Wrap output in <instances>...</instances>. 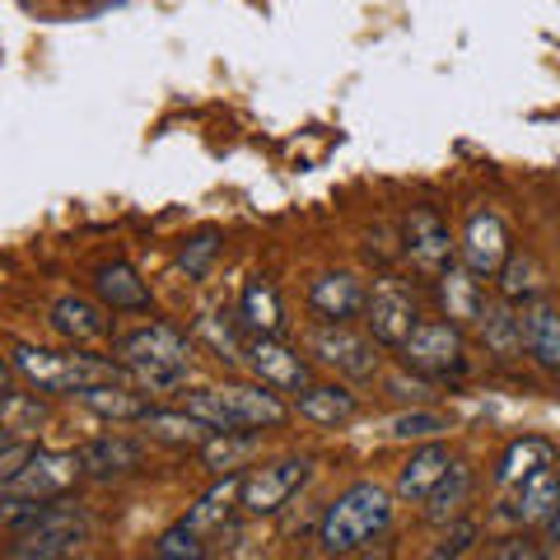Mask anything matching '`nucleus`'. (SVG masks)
<instances>
[{"label": "nucleus", "mask_w": 560, "mask_h": 560, "mask_svg": "<svg viewBox=\"0 0 560 560\" xmlns=\"http://www.w3.org/2000/svg\"><path fill=\"white\" fill-rule=\"evenodd\" d=\"M490 556H495V560H533V556H541V547H537V541H528V537H504V541L490 547Z\"/></svg>", "instance_id": "38"}, {"label": "nucleus", "mask_w": 560, "mask_h": 560, "mask_svg": "<svg viewBox=\"0 0 560 560\" xmlns=\"http://www.w3.org/2000/svg\"><path fill=\"white\" fill-rule=\"evenodd\" d=\"M210 547H206V537L191 528V523H173V528L154 541V556L160 560H201Z\"/></svg>", "instance_id": "33"}, {"label": "nucleus", "mask_w": 560, "mask_h": 560, "mask_svg": "<svg viewBox=\"0 0 560 560\" xmlns=\"http://www.w3.org/2000/svg\"><path fill=\"white\" fill-rule=\"evenodd\" d=\"M117 360L145 393H178L191 374V341L173 327H136L117 337Z\"/></svg>", "instance_id": "3"}, {"label": "nucleus", "mask_w": 560, "mask_h": 560, "mask_svg": "<svg viewBox=\"0 0 560 560\" xmlns=\"http://www.w3.org/2000/svg\"><path fill=\"white\" fill-rule=\"evenodd\" d=\"M471 541H477V523L471 518H453L444 537H440V547H430L434 560H444V556H467L471 551Z\"/></svg>", "instance_id": "35"}, {"label": "nucleus", "mask_w": 560, "mask_h": 560, "mask_svg": "<svg viewBox=\"0 0 560 560\" xmlns=\"http://www.w3.org/2000/svg\"><path fill=\"white\" fill-rule=\"evenodd\" d=\"M463 261L477 276H500V267L510 261V230L495 210H477L463 230Z\"/></svg>", "instance_id": "15"}, {"label": "nucleus", "mask_w": 560, "mask_h": 560, "mask_svg": "<svg viewBox=\"0 0 560 560\" xmlns=\"http://www.w3.org/2000/svg\"><path fill=\"white\" fill-rule=\"evenodd\" d=\"M75 477H84L80 467V453H47V448H33V458L14 471L10 481H0V495L5 500H57L66 495Z\"/></svg>", "instance_id": "7"}, {"label": "nucleus", "mask_w": 560, "mask_h": 560, "mask_svg": "<svg viewBox=\"0 0 560 560\" xmlns=\"http://www.w3.org/2000/svg\"><path fill=\"white\" fill-rule=\"evenodd\" d=\"M471 467L467 463H453L448 471H444V481L430 490V500H425V518L434 523V528H444V523H453V518H463V510H467V500H471Z\"/></svg>", "instance_id": "26"}, {"label": "nucleus", "mask_w": 560, "mask_h": 560, "mask_svg": "<svg viewBox=\"0 0 560 560\" xmlns=\"http://www.w3.org/2000/svg\"><path fill=\"white\" fill-rule=\"evenodd\" d=\"M220 253V230H201L197 238H187L183 243V253H178V267L191 276V280H201L210 271V261H215Z\"/></svg>", "instance_id": "34"}, {"label": "nucleus", "mask_w": 560, "mask_h": 560, "mask_svg": "<svg viewBox=\"0 0 560 560\" xmlns=\"http://www.w3.org/2000/svg\"><path fill=\"white\" fill-rule=\"evenodd\" d=\"M477 327H481L486 346L495 350L500 360H510V355H518V350H523V323H518V308H514L510 300L486 304V313H481Z\"/></svg>", "instance_id": "30"}, {"label": "nucleus", "mask_w": 560, "mask_h": 560, "mask_svg": "<svg viewBox=\"0 0 560 560\" xmlns=\"http://www.w3.org/2000/svg\"><path fill=\"white\" fill-rule=\"evenodd\" d=\"M401 364L425 378H458L467 374V341L458 323H420L407 346L397 350Z\"/></svg>", "instance_id": "5"}, {"label": "nucleus", "mask_w": 560, "mask_h": 560, "mask_svg": "<svg viewBox=\"0 0 560 560\" xmlns=\"http://www.w3.org/2000/svg\"><path fill=\"white\" fill-rule=\"evenodd\" d=\"M551 463H556V444L541 440V434H523V440H514L510 448H504L495 481L500 486H518L523 477H533V471L551 467Z\"/></svg>", "instance_id": "27"}, {"label": "nucleus", "mask_w": 560, "mask_h": 560, "mask_svg": "<svg viewBox=\"0 0 560 560\" xmlns=\"http://www.w3.org/2000/svg\"><path fill=\"white\" fill-rule=\"evenodd\" d=\"M401 253L411 257V267L440 276L448 261H453V238H448V224L434 215V210H411L407 224H401Z\"/></svg>", "instance_id": "11"}, {"label": "nucleus", "mask_w": 560, "mask_h": 560, "mask_svg": "<svg viewBox=\"0 0 560 560\" xmlns=\"http://www.w3.org/2000/svg\"><path fill=\"white\" fill-rule=\"evenodd\" d=\"M113 5H127V0H113Z\"/></svg>", "instance_id": "41"}, {"label": "nucleus", "mask_w": 560, "mask_h": 560, "mask_svg": "<svg viewBox=\"0 0 560 560\" xmlns=\"http://www.w3.org/2000/svg\"><path fill=\"white\" fill-rule=\"evenodd\" d=\"M103 308H108L103 300L94 304V300H84V294H61V300L51 304V327H57L66 341H75V346L103 341L108 337V318H103Z\"/></svg>", "instance_id": "19"}, {"label": "nucleus", "mask_w": 560, "mask_h": 560, "mask_svg": "<svg viewBox=\"0 0 560 560\" xmlns=\"http://www.w3.org/2000/svg\"><path fill=\"white\" fill-rule=\"evenodd\" d=\"M257 453V434L253 430H215L210 440L201 444V463L224 477V471H238Z\"/></svg>", "instance_id": "28"}, {"label": "nucleus", "mask_w": 560, "mask_h": 560, "mask_svg": "<svg viewBox=\"0 0 560 560\" xmlns=\"http://www.w3.org/2000/svg\"><path fill=\"white\" fill-rule=\"evenodd\" d=\"M308 308L323 323H350L370 308V290H364V280L355 271H327L308 285Z\"/></svg>", "instance_id": "13"}, {"label": "nucleus", "mask_w": 560, "mask_h": 560, "mask_svg": "<svg viewBox=\"0 0 560 560\" xmlns=\"http://www.w3.org/2000/svg\"><path fill=\"white\" fill-rule=\"evenodd\" d=\"M80 401H84V407H90L94 416H103V420H136V425H140V416L150 411V397L121 388V383H98V388L80 393Z\"/></svg>", "instance_id": "29"}, {"label": "nucleus", "mask_w": 560, "mask_h": 560, "mask_svg": "<svg viewBox=\"0 0 560 560\" xmlns=\"http://www.w3.org/2000/svg\"><path fill=\"white\" fill-rule=\"evenodd\" d=\"M560 504V477L551 467H541V471H533V477H523L518 481V495L504 504V518L510 523H523V528H533V523H547L551 518V510Z\"/></svg>", "instance_id": "18"}, {"label": "nucleus", "mask_w": 560, "mask_h": 560, "mask_svg": "<svg viewBox=\"0 0 560 560\" xmlns=\"http://www.w3.org/2000/svg\"><path fill=\"white\" fill-rule=\"evenodd\" d=\"M364 323H370V337L388 350H401L407 337L420 327V308H416V294L401 285V280L383 276L378 285L370 290V308H364Z\"/></svg>", "instance_id": "8"}, {"label": "nucleus", "mask_w": 560, "mask_h": 560, "mask_svg": "<svg viewBox=\"0 0 560 560\" xmlns=\"http://www.w3.org/2000/svg\"><path fill=\"white\" fill-rule=\"evenodd\" d=\"M518 323H523V350L541 370L560 374V308H551L547 300H533L518 308Z\"/></svg>", "instance_id": "17"}, {"label": "nucleus", "mask_w": 560, "mask_h": 560, "mask_svg": "<svg viewBox=\"0 0 560 560\" xmlns=\"http://www.w3.org/2000/svg\"><path fill=\"white\" fill-rule=\"evenodd\" d=\"M238 495H243V477H238V471H224V477L210 486L197 504H191L183 523H191L201 537H220L234 523V500Z\"/></svg>", "instance_id": "21"}, {"label": "nucleus", "mask_w": 560, "mask_h": 560, "mask_svg": "<svg viewBox=\"0 0 560 560\" xmlns=\"http://www.w3.org/2000/svg\"><path fill=\"white\" fill-rule=\"evenodd\" d=\"M187 411H197L215 430H276L290 420V407L267 383H230V388H197L183 397Z\"/></svg>", "instance_id": "4"}, {"label": "nucleus", "mask_w": 560, "mask_h": 560, "mask_svg": "<svg viewBox=\"0 0 560 560\" xmlns=\"http://www.w3.org/2000/svg\"><path fill=\"white\" fill-rule=\"evenodd\" d=\"M434 294H440V308L448 323L471 327L481 323L486 313V290H481V276L467 267V261H448V267L434 276Z\"/></svg>", "instance_id": "14"}, {"label": "nucleus", "mask_w": 560, "mask_h": 560, "mask_svg": "<svg viewBox=\"0 0 560 560\" xmlns=\"http://www.w3.org/2000/svg\"><path fill=\"white\" fill-rule=\"evenodd\" d=\"M393 523V495L378 481L346 486L318 518V551L323 556H355L374 537L388 533Z\"/></svg>", "instance_id": "1"}, {"label": "nucleus", "mask_w": 560, "mask_h": 560, "mask_svg": "<svg viewBox=\"0 0 560 560\" xmlns=\"http://www.w3.org/2000/svg\"><path fill=\"white\" fill-rule=\"evenodd\" d=\"M453 467V458H448V448L444 444H425V448H416L411 453V463L397 471V495L401 500H411V504H425L430 500V490L444 481V471Z\"/></svg>", "instance_id": "23"}, {"label": "nucleus", "mask_w": 560, "mask_h": 560, "mask_svg": "<svg viewBox=\"0 0 560 560\" xmlns=\"http://www.w3.org/2000/svg\"><path fill=\"white\" fill-rule=\"evenodd\" d=\"M84 541H90V518L75 510L61 523H47V528H38V533L14 537L5 547V556L10 560H61V556H75Z\"/></svg>", "instance_id": "12"}, {"label": "nucleus", "mask_w": 560, "mask_h": 560, "mask_svg": "<svg viewBox=\"0 0 560 560\" xmlns=\"http://www.w3.org/2000/svg\"><path fill=\"white\" fill-rule=\"evenodd\" d=\"M238 318L248 331H257V337H280V327H285V308H280V294L271 280H248V290H243L238 300Z\"/></svg>", "instance_id": "25"}, {"label": "nucleus", "mask_w": 560, "mask_h": 560, "mask_svg": "<svg viewBox=\"0 0 560 560\" xmlns=\"http://www.w3.org/2000/svg\"><path fill=\"white\" fill-rule=\"evenodd\" d=\"M500 300H510V304H533V300H541V271H537L533 257L510 253V261L500 267Z\"/></svg>", "instance_id": "31"}, {"label": "nucleus", "mask_w": 560, "mask_h": 560, "mask_svg": "<svg viewBox=\"0 0 560 560\" xmlns=\"http://www.w3.org/2000/svg\"><path fill=\"white\" fill-rule=\"evenodd\" d=\"M308 477H313L308 458H280V463H267V467L248 471V477H243V495H238L243 514H253V518L280 514L308 486Z\"/></svg>", "instance_id": "6"}, {"label": "nucleus", "mask_w": 560, "mask_h": 560, "mask_svg": "<svg viewBox=\"0 0 560 560\" xmlns=\"http://www.w3.org/2000/svg\"><path fill=\"white\" fill-rule=\"evenodd\" d=\"M33 448H38V444H24V440H10L5 448H0V481H10L14 471L33 458Z\"/></svg>", "instance_id": "37"}, {"label": "nucleus", "mask_w": 560, "mask_h": 560, "mask_svg": "<svg viewBox=\"0 0 560 560\" xmlns=\"http://www.w3.org/2000/svg\"><path fill=\"white\" fill-rule=\"evenodd\" d=\"M393 440H407V444H430L440 440V434H448V416L440 411H401L393 425H388Z\"/></svg>", "instance_id": "32"}, {"label": "nucleus", "mask_w": 560, "mask_h": 560, "mask_svg": "<svg viewBox=\"0 0 560 560\" xmlns=\"http://www.w3.org/2000/svg\"><path fill=\"white\" fill-rule=\"evenodd\" d=\"M140 463H145V444L131 440V434H98V440L80 448V467H84V477H94V481L127 477Z\"/></svg>", "instance_id": "16"}, {"label": "nucleus", "mask_w": 560, "mask_h": 560, "mask_svg": "<svg viewBox=\"0 0 560 560\" xmlns=\"http://www.w3.org/2000/svg\"><path fill=\"white\" fill-rule=\"evenodd\" d=\"M140 430L150 434V440H160V444H173V448H201L210 434H215V425L210 420H201L197 411H160V407H150L145 416H140Z\"/></svg>", "instance_id": "22"}, {"label": "nucleus", "mask_w": 560, "mask_h": 560, "mask_svg": "<svg viewBox=\"0 0 560 560\" xmlns=\"http://www.w3.org/2000/svg\"><path fill=\"white\" fill-rule=\"evenodd\" d=\"M378 341L374 337H360V331H350V323H327L318 337H313V355L323 364H331L337 374L346 378H374L378 374Z\"/></svg>", "instance_id": "9"}, {"label": "nucleus", "mask_w": 560, "mask_h": 560, "mask_svg": "<svg viewBox=\"0 0 560 560\" xmlns=\"http://www.w3.org/2000/svg\"><path fill=\"white\" fill-rule=\"evenodd\" d=\"M300 416L313 420V425H346L350 416L360 411V401L350 388H341V383H313V388L300 393Z\"/></svg>", "instance_id": "24"}, {"label": "nucleus", "mask_w": 560, "mask_h": 560, "mask_svg": "<svg viewBox=\"0 0 560 560\" xmlns=\"http://www.w3.org/2000/svg\"><path fill=\"white\" fill-rule=\"evenodd\" d=\"M243 360H248L253 378H261V383H267V388H276V393H294V397H300L304 388H313L308 360L300 355V350H290L285 341H276V337H257Z\"/></svg>", "instance_id": "10"}, {"label": "nucleus", "mask_w": 560, "mask_h": 560, "mask_svg": "<svg viewBox=\"0 0 560 560\" xmlns=\"http://www.w3.org/2000/svg\"><path fill=\"white\" fill-rule=\"evenodd\" d=\"M10 364L33 393H61V397H80L98 388V383H117L127 364H113V360H94V355H80V350H47V346H14L10 350Z\"/></svg>", "instance_id": "2"}, {"label": "nucleus", "mask_w": 560, "mask_h": 560, "mask_svg": "<svg viewBox=\"0 0 560 560\" xmlns=\"http://www.w3.org/2000/svg\"><path fill=\"white\" fill-rule=\"evenodd\" d=\"M94 294L113 313H145L150 308V290H145V280L136 276L131 261H103L94 271Z\"/></svg>", "instance_id": "20"}, {"label": "nucleus", "mask_w": 560, "mask_h": 560, "mask_svg": "<svg viewBox=\"0 0 560 560\" xmlns=\"http://www.w3.org/2000/svg\"><path fill=\"white\" fill-rule=\"evenodd\" d=\"M541 528H547V541H560V504H556V510H551V518H547V523H541Z\"/></svg>", "instance_id": "40"}, {"label": "nucleus", "mask_w": 560, "mask_h": 560, "mask_svg": "<svg viewBox=\"0 0 560 560\" xmlns=\"http://www.w3.org/2000/svg\"><path fill=\"white\" fill-rule=\"evenodd\" d=\"M201 337L220 350V360H243V355H248V350L238 346L234 327H230V323H220V318H206V323H201Z\"/></svg>", "instance_id": "36"}, {"label": "nucleus", "mask_w": 560, "mask_h": 560, "mask_svg": "<svg viewBox=\"0 0 560 560\" xmlns=\"http://www.w3.org/2000/svg\"><path fill=\"white\" fill-rule=\"evenodd\" d=\"M393 393H397V397H416V401H420V397H430L425 383H407V378H393Z\"/></svg>", "instance_id": "39"}]
</instances>
